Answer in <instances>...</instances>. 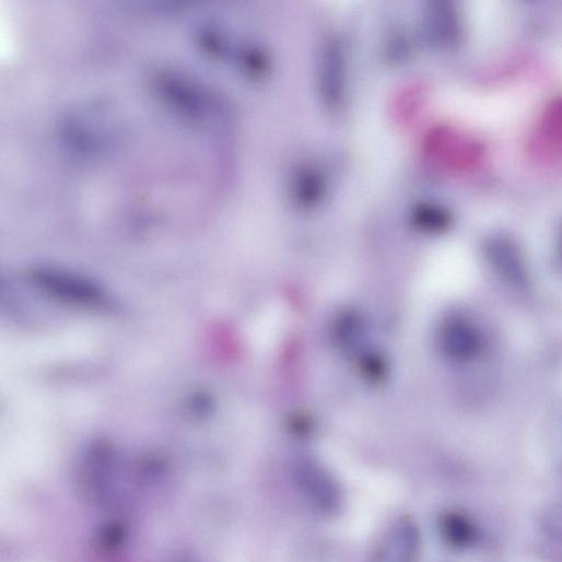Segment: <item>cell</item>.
<instances>
[{"instance_id": "cell-5", "label": "cell", "mask_w": 562, "mask_h": 562, "mask_svg": "<svg viewBox=\"0 0 562 562\" xmlns=\"http://www.w3.org/2000/svg\"><path fill=\"white\" fill-rule=\"evenodd\" d=\"M441 531L445 540L456 548H466L477 538L472 520L458 512H449L442 517Z\"/></svg>"}, {"instance_id": "cell-6", "label": "cell", "mask_w": 562, "mask_h": 562, "mask_svg": "<svg viewBox=\"0 0 562 562\" xmlns=\"http://www.w3.org/2000/svg\"><path fill=\"white\" fill-rule=\"evenodd\" d=\"M546 434L552 464L562 473V407L554 410L549 417Z\"/></svg>"}, {"instance_id": "cell-3", "label": "cell", "mask_w": 562, "mask_h": 562, "mask_svg": "<svg viewBox=\"0 0 562 562\" xmlns=\"http://www.w3.org/2000/svg\"><path fill=\"white\" fill-rule=\"evenodd\" d=\"M488 260L496 273L515 288L528 284V273L517 246L503 236L493 237L487 245Z\"/></svg>"}, {"instance_id": "cell-4", "label": "cell", "mask_w": 562, "mask_h": 562, "mask_svg": "<svg viewBox=\"0 0 562 562\" xmlns=\"http://www.w3.org/2000/svg\"><path fill=\"white\" fill-rule=\"evenodd\" d=\"M443 348L449 358L458 361L473 359L481 349V337L477 328L467 320H450L443 329Z\"/></svg>"}, {"instance_id": "cell-1", "label": "cell", "mask_w": 562, "mask_h": 562, "mask_svg": "<svg viewBox=\"0 0 562 562\" xmlns=\"http://www.w3.org/2000/svg\"><path fill=\"white\" fill-rule=\"evenodd\" d=\"M421 548V534L409 519L397 522L376 547L371 562H415Z\"/></svg>"}, {"instance_id": "cell-7", "label": "cell", "mask_w": 562, "mask_h": 562, "mask_svg": "<svg viewBox=\"0 0 562 562\" xmlns=\"http://www.w3.org/2000/svg\"><path fill=\"white\" fill-rule=\"evenodd\" d=\"M540 527L548 537L562 541V499L554 500L543 508Z\"/></svg>"}, {"instance_id": "cell-8", "label": "cell", "mask_w": 562, "mask_h": 562, "mask_svg": "<svg viewBox=\"0 0 562 562\" xmlns=\"http://www.w3.org/2000/svg\"><path fill=\"white\" fill-rule=\"evenodd\" d=\"M561 251H562V233H561Z\"/></svg>"}, {"instance_id": "cell-2", "label": "cell", "mask_w": 562, "mask_h": 562, "mask_svg": "<svg viewBox=\"0 0 562 562\" xmlns=\"http://www.w3.org/2000/svg\"><path fill=\"white\" fill-rule=\"evenodd\" d=\"M296 478L302 492L317 508L332 513L340 507L341 490L326 470L315 464L304 463L298 467Z\"/></svg>"}]
</instances>
